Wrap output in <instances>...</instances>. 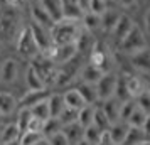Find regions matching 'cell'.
<instances>
[{"mask_svg": "<svg viewBox=\"0 0 150 145\" xmlns=\"http://www.w3.org/2000/svg\"><path fill=\"white\" fill-rule=\"evenodd\" d=\"M81 32H83L81 22L69 21V19H61V21L54 22L49 29L52 46H62V44L76 42V39L79 37Z\"/></svg>", "mask_w": 150, "mask_h": 145, "instance_id": "obj_1", "label": "cell"}, {"mask_svg": "<svg viewBox=\"0 0 150 145\" xmlns=\"http://www.w3.org/2000/svg\"><path fill=\"white\" fill-rule=\"evenodd\" d=\"M8 10L0 14V39L2 41H12L19 34V15H17V8L10 7Z\"/></svg>", "mask_w": 150, "mask_h": 145, "instance_id": "obj_2", "label": "cell"}, {"mask_svg": "<svg viewBox=\"0 0 150 145\" xmlns=\"http://www.w3.org/2000/svg\"><path fill=\"white\" fill-rule=\"evenodd\" d=\"M118 47H120V51H122L123 54L130 56V54H133V52H137V51H140V49L147 47V37H145L143 30L138 25H133L132 30L118 44Z\"/></svg>", "mask_w": 150, "mask_h": 145, "instance_id": "obj_3", "label": "cell"}, {"mask_svg": "<svg viewBox=\"0 0 150 145\" xmlns=\"http://www.w3.org/2000/svg\"><path fill=\"white\" fill-rule=\"evenodd\" d=\"M15 49L22 57H30L32 59L39 54V49H37V44L32 37L30 27H24L19 30V34L15 37Z\"/></svg>", "mask_w": 150, "mask_h": 145, "instance_id": "obj_4", "label": "cell"}, {"mask_svg": "<svg viewBox=\"0 0 150 145\" xmlns=\"http://www.w3.org/2000/svg\"><path fill=\"white\" fill-rule=\"evenodd\" d=\"M116 78L118 76L113 74L111 71H106V73H103L101 78L95 83L100 101H105L108 98H113V95H115V86H116Z\"/></svg>", "mask_w": 150, "mask_h": 145, "instance_id": "obj_5", "label": "cell"}, {"mask_svg": "<svg viewBox=\"0 0 150 145\" xmlns=\"http://www.w3.org/2000/svg\"><path fill=\"white\" fill-rule=\"evenodd\" d=\"M89 62H91V64H95V66H98L103 73L110 71V68H108L110 52H108V49H106V46H105L103 42H95V44L91 46Z\"/></svg>", "mask_w": 150, "mask_h": 145, "instance_id": "obj_6", "label": "cell"}, {"mask_svg": "<svg viewBox=\"0 0 150 145\" xmlns=\"http://www.w3.org/2000/svg\"><path fill=\"white\" fill-rule=\"evenodd\" d=\"M30 32H32V37H34L35 44H37V49H39V54L46 52L47 49L52 47V41H51V34H49L47 27H42L39 24H30Z\"/></svg>", "mask_w": 150, "mask_h": 145, "instance_id": "obj_7", "label": "cell"}, {"mask_svg": "<svg viewBox=\"0 0 150 145\" xmlns=\"http://www.w3.org/2000/svg\"><path fill=\"white\" fill-rule=\"evenodd\" d=\"M128 57H130L132 66L137 71H140L143 74H150V49L149 47L140 49V51H137L133 54H130Z\"/></svg>", "mask_w": 150, "mask_h": 145, "instance_id": "obj_8", "label": "cell"}, {"mask_svg": "<svg viewBox=\"0 0 150 145\" xmlns=\"http://www.w3.org/2000/svg\"><path fill=\"white\" fill-rule=\"evenodd\" d=\"M135 24H133V21L130 19L127 14H122L120 17H118V21H116L115 27L111 29V35H113V41L116 42V44H120V42L123 41V37L128 34L130 30H132V27H133Z\"/></svg>", "mask_w": 150, "mask_h": 145, "instance_id": "obj_9", "label": "cell"}, {"mask_svg": "<svg viewBox=\"0 0 150 145\" xmlns=\"http://www.w3.org/2000/svg\"><path fill=\"white\" fill-rule=\"evenodd\" d=\"M49 95H51V90H47V88H44V90H29L21 98V101H17V106L19 108H30L32 105L39 103L41 100L47 98Z\"/></svg>", "mask_w": 150, "mask_h": 145, "instance_id": "obj_10", "label": "cell"}, {"mask_svg": "<svg viewBox=\"0 0 150 145\" xmlns=\"http://www.w3.org/2000/svg\"><path fill=\"white\" fill-rule=\"evenodd\" d=\"M128 127L130 125L127 122H122V120L110 125L108 135H110V140H111V145H123L127 132H128Z\"/></svg>", "mask_w": 150, "mask_h": 145, "instance_id": "obj_11", "label": "cell"}, {"mask_svg": "<svg viewBox=\"0 0 150 145\" xmlns=\"http://www.w3.org/2000/svg\"><path fill=\"white\" fill-rule=\"evenodd\" d=\"M17 76H19V64H17V61L12 59V57L5 59L2 68H0V79L4 83L10 84L14 81H17Z\"/></svg>", "mask_w": 150, "mask_h": 145, "instance_id": "obj_12", "label": "cell"}, {"mask_svg": "<svg viewBox=\"0 0 150 145\" xmlns=\"http://www.w3.org/2000/svg\"><path fill=\"white\" fill-rule=\"evenodd\" d=\"M62 4V19H69V21H81L83 10L76 0H61Z\"/></svg>", "mask_w": 150, "mask_h": 145, "instance_id": "obj_13", "label": "cell"}, {"mask_svg": "<svg viewBox=\"0 0 150 145\" xmlns=\"http://www.w3.org/2000/svg\"><path fill=\"white\" fill-rule=\"evenodd\" d=\"M37 4L46 10V14H47L54 22H57V21L62 19V4H61V0H37Z\"/></svg>", "mask_w": 150, "mask_h": 145, "instance_id": "obj_14", "label": "cell"}, {"mask_svg": "<svg viewBox=\"0 0 150 145\" xmlns=\"http://www.w3.org/2000/svg\"><path fill=\"white\" fill-rule=\"evenodd\" d=\"M120 105H122V101H118L115 96L103 101L101 110L106 115V118L110 120V123H115V122L120 120Z\"/></svg>", "mask_w": 150, "mask_h": 145, "instance_id": "obj_15", "label": "cell"}, {"mask_svg": "<svg viewBox=\"0 0 150 145\" xmlns=\"http://www.w3.org/2000/svg\"><path fill=\"white\" fill-rule=\"evenodd\" d=\"M61 132L64 133V137L68 138L69 145H76L83 138V132H84V128H83L78 122H73V123L62 125Z\"/></svg>", "mask_w": 150, "mask_h": 145, "instance_id": "obj_16", "label": "cell"}, {"mask_svg": "<svg viewBox=\"0 0 150 145\" xmlns=\"http://www.w3.org/2000/svg\"><path fill=\"white\" fill-rule=\"evenodd\" d=\"M30 15H32V22H34V24H39V25H42V27L51 29V25L54 24V21H52V19L46 14V10H44V8L37 4V2H34V4H32Z\"/></svg>", "mask_w": 150, "mask_h": 145, "instance_id": "obj_17", "label": "cell"}, {"mask_svg": "<svg viewBox=\"0 0 150 145\" xmlns=\"http://www.w3.org/2000/svg\"><path fill=\"white\" fill-rule=\"evenodd\" d=\"M125 84H127L128 95L132 98H137L142 91H145L143 79L140 76H137V74H125Z\"/></svg>", "mask_w": 150, "mask_h": 145, "instance_id": "obj_18", "label": "cell"}, {"mask_svg": "<svg viewBox=\"0 0 150 145\" xmlns=\"http://www.w3.org/2000/svg\"><path fill=\"white\" fill-rule=\"evenodd\" d=\"M76 90H78V93L81 95V98L84 100V103L86 105H95L98 103V93H96V86L91 83H83L78 84L76 86Z\"/></svg>", "mask_w": 150, "mask_h": 145, "instance_id": "obj_19", "label": "cell"}, {"mask_svg": "<svg viewBox=\"0 0 150 145\" xmlns=\"http://www.w3.org/2000/svg\"><path fill=\"white\" fill-rule=\"evenodd\" d=\"M15 108H17V100L14 95L7 93V91L0 93V113L4 117H10L15 111Z\"/></svg>", "mask_w": 150, "mask_h": 145, "instance_id": "obj_20", "label": "cell"}, {"mask_svg": "<svg viewBox=\"0 0 150 145\" xmlns=\"http://www.w3.org/2000/svg\"><path fill=\"white\" fill-rule=\"evenodd\" d=\"M62 100H64V105H66L68 108H73V110H79V108H83V106L86 105L76 88L64 91V93H62Z\"/></svg>", "mask_w": 150, "mask_h": 145, "instance_id": "obj_21", "label": "cell"}, {"mask_svg": "<svg viewBox=\"0 0 150 145\" xmlns=\"http://www.w3.org/2000/svg\"><path fill=\"white\" fill-rule=\"evenodd\" d=\"M81 27L83 30H86V32H95V30H98V29L101 27V21H100V15L98 14H93V12H84L81 17Z\"/></svg>", "mask_w": 150, "mask_h": 145, "instance_id": "obj_22", "label": "cell"}, {"mask_svg": "<svg viewBox=\"0 0 150 145\" xmlns=\"http://www.w3.org/2000/svg\"><path fill=\"white\" fill-rule=\"evenodd\" d=\"M25 84H27L29 90H44V88H47L44 81H42V78L39 76V73L34 69V66L30 64L25 71Z\"/></svg>", "mask_w": 150, "mask_h": 145, "instance_id": "obj_23", "label": "cell"}, {"mask_svg": "<svg viewBox=\"0 0 150 145\" xmlns=\"http://www.w3.org/2000/svg\"><path fill=\"white\" fill-rule=\"evenodd\" d=\"M47 105H49V113H51V118H57L59 113L64 110V100H62L61 93H51L47 96Z\"/></svg>", "mask_w": 150, "mask_h": 145, "instance_id": "obj_24", "label": "cell"}, {"mask_svg": "<svg viewBox=\"0 0 150 145\" xmlns=\"http://www.w3.org/2000/svg\"><path fill=\"white\" fill-rule=\"evenodd\" d=\"M103 74V71L98 66H95V64H91L89 62L88 66H84V68L81 69V81L83 83H91V84H95L100 78H101Z\"/></svg>", "mask_w": 150, "mask_h": 145, "instance_id": "obj_25", "label": "cell"}, {"mask_svg": "<svg viewBox=\"0 0 150 145\" xmlns=\"http://www.w3.org/2000/svg\"><path fill=\"white\" fill-rule=\"evenodd\" d=\"M19 137H21V130L15 123H8L0 130V144L2 145L14 142V140H19Z\"/></svg>", "mask_w": 150, "mask_h": 145, "instance_id": "obj_26", "label": "cell"}, {"mask_svg": "<svg viewBox=\"0 0 150 145\" xmlns=\"http://www.w3.org/2000/svg\"><path fill=\"white\" fill-rule=\"evenodd\" d=\"M120 12H116V10H106V12H103L101 15H100V21H101V30H105V32H111V29L115 27L116 21H118V17H120Z\"/></svg>", "mask_w": 150, "mask_h": 145, "instance_id": "obj_27", "label": "cell"}, {"mask_svg": "<svg viewBox=\"0 0 150 145\" xmlns=\"http://www.w3.org/2000/svg\"><path fill=\"white\" fill-rule=\"evenodd\" d=\"M147 135L142 128H137V127H128V132H127V137H125V142L123 145H138L142 144L143 140H147Z\"/></svg>", "mask_w": 150, "mask_h": 145, "instance_id": "obj_28", "label": "cell"}, {"mask_svg": "<svg viewBox=\"0 0 150 145\" xmlns=\"http://www.w3.org/2000/svg\"><path fill=\"white\" fill-rule=\"evenodd\" d=\"M30 115L35 118H41V120H47V118H51V113H49V105H47V98H44V100H41L39 103L32 105L30 108Z\"/></svg>", "mask_w": 150, "mask_h": 145, "instance_id": "obj_29", "label": "cell"}, {"mask_svg": "<svg viewBox=\"0 0 150 145\" xmlns=\"http://www.w3.org/2000/svg\"><path fill=\"white\" fill-rule=\"evenodd\" d=\"M93 110H95V106L93 105H84L83 108L78 110V123L81 125L83 128H86L88 125L93 123Z\"/></svg>", "mask_w": 150, "mask_h": 145, "instance_id": "obj_30", "label": "cell"}, {"mask_svg": "<svg viewBox=\"0 0 150 145\" xmlns=\"http://www.w3.org/2000/svg\"><path fill=\"white\" fill-rule=\"evenodd\" d=\"M147 113L143 110H140L138 106H135V110L132 111V115L128 117V120H127V123L130 125V127H137V128H142L143 123H145V120H147Z\"/></svg>", "mask_w": 150, "mask_h": 145, "instance_id": "obj_31", "label": "cell"}, {"mask_svg": "<svg viewBox=\"0 0 150 145\" xmlns=\"http://www.w3.org/2000/svg\"><path fill=\"white\" fill-rule=\"evenodd\" d=\"M93 125H95V127H98V128H100L101 132L108 130L110 125H111V123H110V120L106 118V115L103 113L101 106L93 110Z\"/></svg>", "mask_w": 150, "mask_h": 145, "instance_id": "obj_32", "label": "cell"}, {"mask_svg": "<svg viewBox=\"0 0 150 145\" xmlns=\"http://www.w3.org/2000/svg\"><path fill=\"white\" fill-rule=\"evenodd\" d=\"M113 96L118 100V101H127L130 100L128 90H127V84H125V76H118L116 78V86H115V95Z\"/></svg>", "mask_w": 150, "mask_h": 145, "instance_id": "obj_33", "label": "cell"}, {"mask_svg": "<svg viewBox=\"0 0 150 145\" xmlns=\"http://www.w3.org/2000/svg\"><path fill=\"white\" fill-rule=\"evenodd\" d=\"M42 137L41 132H32V130H25L21 133V137H19V142L21 145H35Z\"/></svg>", "mask_w": 150, "mask_h": 145, "instance_id": "obj_34", "label": "cell"}, {"mask_svg": "<svg viewBox=\"0 0 150 145\" xmlns=\"http://www.w3.org/2000/svg\"><path fill=\"white\" fill-rule=\"evenodd\" d=\"M61 128H62V125L57 118H47V120L44 122V127H42V137L46 138V137H49V135L56 133V132H59Z\"/></svg>", "mask_w": 150, "mask_h": 145, "instance_id": "obj_35", "label": "cell"}, {"mask_svg": "<svg viewBox=\"0 0 150 145\" xmlns=\"http://www.w3.org/2000/svg\"><path fill=\"white\" fill-rule=\"evenodd\" d=\"M100 137H101V130H100L98 127H95L93 123L88 125V127L84 128V132H83V138L88 140L89 144H93V145H96L100 142Z\"/></svg>", "mask_w": 150, "mask_h": 145, "instance_id": "obj_36", "label": "cell"}, {"mask_svg": "<svg viewBox=\"0 0 150 145\" xmlns=\"http://www.w3.org/2000/svg\"><path fill=\"white\" fill-rule=\"evenodd\" d=\"M30 110L29 108H19V113H17V122H15V125L19 127V130L22 132H25L27 130V125L29 122H30Z\"/></svg>", "mask_w": 150, "mask_h": 145, "instance_id": "obj_37", "label": "cell"}, {"mask_svg": "<svg viewBox=\"0 0 150 145\" xmlns=\"http://www.w3.org/2000/svg\"><path fill=\"white\" fill-rule=\"evenodd\" d=\"M135 100L133 98H130V100H127V101H122V105H120V120L122 122H127L128 120V117L132 115V111L135 110Z\"/></svg>", "mask_w": 150, "mask_h": 145, "instance_id": "obj_38", "label": "cell"}, {"mask_svg": "<svg viewBox=\"0 0 150 145\" xmlns=\"http://www.w3.org/2000/svg\"><path fill=\"white\" fill-rule=\"evenodd\" d=\"M57 120L61 122V125H68V123H73L78 120V110H73V108H68L64 106V110L59 113Z\"/></svg>", "mask_w": 150, "mask_h": 145, "instance_id": "obj_39", "label": "cell"}, {"mask_svg": "<svg viewBox=\"0 0 150 145\" xmlns=\"http://www.w3.org/2000/svg\"><path fill=\"white\" fill-rule=\"evenodd\" d=\"M133 100H135L137 106H138L140 110H143L147 115H150V93L149 91H142V93L137 98H133Z\"/></svg>", "mask_w": 150, "mask_h": 145, "instance_id": "obj_40", "label": "cell"}, {"mask_svg": "<svg viewBox=\"0 0 150 145\" xmlns=\"http://www.w3.org/2000/svg\"><path fill=\"white\" fill-rule=\"evenodd\" d=\"M108 0H91L89 2V12H93V14H98L101 15L103 12H106L108 10Z\"/></svg>", "mask_w": 150, "mask_h": 145, "instance_id": "obj_41", "label": "cell"}, {"mask_svg": "<svg viewBox=\"0 0 150 145\" xmlns=\"http://www.w3.org/2000/svg\"><path fill=\"white\" fill-rule=\"evenodd\" d=\"M46 140H47L49 145H69L68 138L64 137V133L61 130L52 133V135H49V137H46Z\"/></svg>", "mask_w": 150, "mask_h": 145, "instance_id": "obj_42", "label": "cell"}, {"mask_svg": "<svg viewBox=\"0 0 150 145\" xmlns=\"http://www.w3.org/2000/svg\"><path fill=\"white\" fill-rule=\"evenodd\" d=\"M42 127H44V120L35 118V117H30V122H29V125H27V130L41 132V133H42Z\"/></svg>", "mask_w": 150, "mask_h": 145, "instance_id": "obj_43", "label": "cell"}, {"mask_svg": "<svg viewBox=\"0 0 150 145\" xmlns=\"http://www.w3.org/2000/svg\"><path fill=\"white\" fill-rule=\"evenodd\" d=\"M113 2H116L118 5H122V7H125V8L133 7V5L137 4V0H113Z\"/></svg>", "mask_w": 150, "mask_h": 145, "instance_id": "obj_44", "label": "cell"}, {"mask_svg": "<svg viewBox=\"0 0 150 145\" xmlns=\"http://www.w3.org/2000/svg\"><path fill=\"white\" fill-rule=\"evenodd\" d=\"M143 25H145V30L150 34V8L145 12V15H143Z\"/></svg>", "mask_w": 150, "mask_h": 145, "instance_id": "obj_45", "label": "cell"}, {"mask_svg": "<svg viewBox=\"0 0 150 145\" xmlns=\"http://www.w3.org/2000/svg\"><path fill=\"white\" fill-rule=\"evenodd\" d=\"M142 130L145 132V135L150 138V115L147 117V120H145V123H143V127H142Z\"/></svg>", "mask_w": 150, "mask_h": 145, "instance_id": "obj_46", "label": "cell"}, {"mask_svg": "<svg viewBox=\"0 0 150 145\" xmlns=\"http://www.w3.org/2000/svg\"><path fill=\"white\" fill-rule=\"evenodd\" d=\"M76 2H78V5H79V7H81L83 10H84V12H88V8H89V2H91V0H76Z\"/></svg>", "mask_w": 150, "mask_h": 145, "instance_id": "obj_47", "label": "cell"}, {"mask_svg": "<svg viewBox=\"0 0 150 145\" xmlns=\"http://www.w3.org/2000/svg\"><path fill=\"white\" fill-rule=\"evenodd\" d=\"M7 2V5H10V7H21V4L24 2V0H5Z\"/></svg>", "mask_w": 150, "mask_h": 145, "instance_id": "obj_48", "label": "cell"}, {"mask_svg": "<svg viewBox=\"0 0 150 145\" xmlns=\"http://www.w3.org/2000/svg\"><path fill=\"white\" fill-rule=\"evenodd\" d=\"M143 83H145V91H149V93H150V78H147Z\"/></svg>", "mask_w": 150, "mask_h": 145, "instance_id": "obj_49", "label": "cell"}, {"mask_svg": "<svg viewBox=\"0 0 150 145\" xmlns=\"http://www.w3.org/2000/svg\"><path fill=\"white\" fill-rule=\"evenodd\" d=\"M76 145H93V144H89L88 140H84V138H81V140H79V142H78Z\"/></svg>", "mask_w": 150, "mask_h": 145, "instance_id": "obj_50", "label": "cell"}, {"mask_svg": "<svg viewBox=\"0 0 150 145\" xmlns=\"http://www.w3.org/2000/svg\"><path fill=\"white\" fill-rule=\"evenodd\" d=\"M35 145H49V144H47V140H46V138H41V140H39Z\"/></svg>", "mask_w": 150, "mask_h": 145, "instance_id": "obj_51", "label": "cell"}, {"mask_svg": "<svg viewBox=\"0 0 150 145\" xmlns=\"http://www.w3.org/2000/svg\"><path fill=\"white\" fill-rule=\"evenodd\" d=\"M4 145H21L19 140H14V142H8V144H4Z\"/></svg>", "mask_w": 150, "mask_h": 145, "instance_id": "obj_52", "label": "cell"}, {"mask_svg": "<svg viewBox=\"0 0 150 145\" xmlns=\"http://www.w3.org/2000/svg\"><path fill=\"white\" fill-rule=\"evenodd\" d=\"M138 145H150V138H147V140H143L142 144H138Z\"/></svg>", "mask_w": 150, "mask_h": 145, "instance_id": "obj_53", "label": "cell"}, {"mask_svg": "<svg viewBox=\"0 0 150 145\" xmlns=\"http://www.w3.org/2000/svg\"><path fill=\"white\" fill-rule=\"evenodd\" d=\"M4 118H5V117H4V115H2V113H0V123H2V122H4Z\"/></svg>", "mask_w": 150, "mask_h": 145, "instance_id": "obj_54", "label": "cell"}]
</instances>
